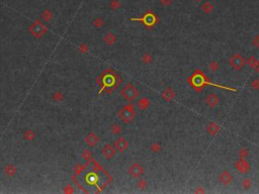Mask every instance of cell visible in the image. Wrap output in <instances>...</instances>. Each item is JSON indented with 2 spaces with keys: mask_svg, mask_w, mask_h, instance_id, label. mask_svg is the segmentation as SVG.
I'll return each instance as SVG.
<instances>
[{
  "mask_svg": "<svg viewBox=\"0 0 259 194\" xmlns=\"http://www.w3.org/2000/svg\"><path fill=\"white\" fill-rule=\"evenodd\" d=\"M30 33L36 39H41L48 33V27L44 24V22L40 19H37L28 27Z\"/></svg>",
  "mask_w": 259,
  "mask_h": 194,
  "instance_id": "1",
  "label": "cell"
},
{
  "mask_svg": "<svg viewBox=\"0 0 259 194\" xmlns=\"http://www.w3.org/2000/svg\"><path fill=\"white\" fill-rule=\"evenodd\" d=\"M238 155H239V157H240V158L245 159L247 156H248V150H247L246 148H242V149L239 150Z\"/></svg>",
  "mask_w": 259,
  "mask_h": 194,
  "instance_id": "28",
  "label": "cell"
},
{
  "mask_svg": "<svg viewBox=\"0 0 259 194\" xmlns=\"http://www.w3.org/2000/svg\"><path fill=\"white\" fill-rule=\"evenodd\" d=\"M53 18V13L50 9H45L42 13V19L44 21H50Z\"/></svg>",
  "mask_w": 259,
  "mask_h": 194,
  "instance_id": "19",
  "label": "cell"
},
{
  "mask_svg": "<svg viewBox=\"0 0 259 194\" xmlns=\"http://www.w3.org/2000/svg\"><path fill=\"white\" fill-rule=\"evenodd\" d=\"M120 95L126 101L132 102V101L136 100L138 96H139V90L133 84H126L125 87L120 90Z\"/></svg>",
  "mask_w": 259,
  "mask_h": 194,
  "instance_id": "3",
  "label": "cell"
},
{
  "mask_svg": "<svg viewBox=\"0 0 259 194\" xmlns=\"http://www.w3.org/2000/svg\"><path fill=\"white\" fill-rule=\"evenodd\" d=\"M129 173L133 178H140L144 173V168L139 163H134L130 167Z\"/></svg>",
  "mask_w": 259,
  "mask_h": 194,
  "instance_id": "7",
  "label": "cell"
},
{
  "mask_svg": "<svg viewBox=\"0 0 259 194\" xmlns=\"http://www.w3.org/2000/svg\"><path fill=\"white\" fill-rule=\"evenodd\" d=\"M119 117L123 122L131 123L135 119V117H136V110H135V107L133 104L130 103L128 105L123 106L119 111Z\"/></svg>",
  "mask_w": 259,
  "mask_h": 194,
  "instance_id": "2",
  "label": "cell"
},
{
  "mask_svg": "<svg viewBox=\"0 0 259 194\" xmlns=\"http://www.w3.org/2000/svg\"><path fill=\"white\" fill-rule=\"evenodd\" d=\"M209 69H211L212 71L215 72V71H218V70H219V68H220V65H219L218 62H215V61H213V62L209 63Z\"/></svg>",
  "mask_w": 259,
  "mask_h": 194,
  "instance_id": "31",
  "label": "cell"
},
{
  "mask_svg": "<svg viewBox=\"0 0 259 194\" xmlns=\"http://www.w3.org/2000/svg\"><path fill=\"white\" fill-rule=\"evenodd\" d=\"M91 152L89 150H84L82 152V158L86 161H89L91 159Z\"/></svg>",
  "mask_w": 259,
  "mask_h": 194,
  "instance_id": "29",
  "label": "cell"
},
{
  "mask_svg": "<svg viewBox=\"0 0 259 194\" xmlns=\"http://www.w3.org/2000/svg\"><path fill=\"white\" fill-rule=\"evenodd\" d=\"M103 40L105 42L106 45L113 46L114 43L117 42V37H116V34L113 33H107L104 36V37H103Z\"/></svg>",
  "mask_w": 259,
  "mask_h": 194,
  "instance_id": "17",
  "label": "cell"
},
{
  "mask_svg": "<svg viewBox=\"0 0 259 194\" xmlns=\"http://www.w3.org/2000/svg\"><path fill=\"white\" fill-rule=\"evenodd\" d=\"M232 179H233V177H232V175L229 173V171L225 170V171H223V172L221 173V175H220V181H221L222 184H224V185H229V184L232 182Z\"/></svg>",
  "mask_w": 259,
  "mask_h": 194,
  "instance_id": "14",
  "label": "cell"
},
{
  "mask_svg": "<svg viewBox=\"0 0 259 194\" xmlns=\"http://www.w3.org/2000/svg\"><path fill=\"white\" fill-rule=\"evenodd\" d=\"M206 105L209 106L211 108H215V107H217L219 104H220V98H219L217 94L211 93L206 98Z\"/></svg>",
  "mask_w": 259,
  "mask_h": 194,
  "instance_id": "11",
  "label": "cell"
},
{
  "mask_svg": "<svg viewBox=\"0 0 259 194\" xmlns=\"http://www.w3.org/2000/svg\"><path fill=\"white\" fill-rule=\"evenodd\" d=\"M53 98H54L55 101H58V102H59V101H62L63 99H64L65 96H64V94H63L61 91H57V92H55V93H54Z\"/></svg>",
  "mask_w": 259,
  "mask_h": 194,
  "instance_id": "26",
  "label": "cell"
},
{
  "mask_svg": "<svg viewBox=\"0 0 259 194\" xmlns=\"http://www.w3.org/2000/svg\"><path fill=\"white\" fill-rule=\"evenodd\" d=\"M131 20H138V21H142L146 27H153L154 24H157V16L155 15L153 12H146L143 15L142 18H132Z\"/></svg>",
  "mask_w": 259,
  "mask_h": 194,
  "instance_id": "5",
  "label": "cell"
},
{
  "mask_svg": "<svg viewBox=\"0 0 259 194\" xmlns=\"http://www.w3.org/2000/svg\"><path fill=\"white\" fill-rule=\"evenodd\" d=\"M251 87L255 90H258L259 89V79H254L251 82Z\"/></svg>",
  "mask_w": 259,
  "mask_h": 194,
  "instance_id": "34",
  "label": "cell"
},
{
  "mask_svg": "<svg viewBox=\"0 0 259 194\" xmlns=\"http://www.w3.org/2000/svg\"><path fill=\"white\" fill-rule=\"evenodd\" d=\"M142 62L145 64V65H149L152 62V56L150 54H144L142 57Z\"/></svg>",
  "mask_w": 259,
  "mask_h": 194,
  "instance_id": "27",
  "label": "cell"
},
{
  "mask_svg": "<svg viewBox=\"0 0 259 194\" xmlns=\"http://www.w3.org/2000/svg\"><path fill=\"white\" fill-rule=\"evenodd\" d=\"M150 103L151 102H150V100H149V98L143 97V98H141L139 101H138L137 106H138V108H139L140 110H145V109H147L149 106H150Z\"/></svg>",
  "mask_w": 259,
  "mask_h": 194,
  "instance_id": "15",
  "label": "cell"
},
{
  "mask_svg": "<svg viewBox=\"0 0 259 194\" xmlns=\"http://www.w3.org/2000/svg\"><path fill=\"white\" fill-rule=\"evenodd\" d=\"M114 147L116 148V150L117 151V152L123 153L126 149H128L129 143H128V141H126L125 138H119L117 140L114 141Z\"/></svg>",
  "mask_w": 259,
  "mask_h": 194,
  "instance_id": "9",
  "label": "cell"
},
{
  "mask_svg": "<svg viewBox=\"0 0 259 194\" xmlns=\"http://www.w3.org/2000/svg\"><path fill=\"white\" fill-rule=\"evenodd\" d=\"M159 1H160L163 5H169V4L172 3V1H173V0H159Z\"/></svg>",
  "mask_w": 259,
  "mask_h": 194,
  "instance_id": "37",
  "label": "cell"
},
{
  "mask_svg": "<svg viewBox=\"0 0 259 194\" xmlns=\"http://www.w3.org/2000/svg\"><path fill=\"white\" fill-rule=\"evenodd\" d=\"M245 63H246L245 59L240 54H235L234 56L231 57V59L229 61V64L232 66V68L237 71L242 70L243 67L245 66Z\"/></svg>",
  "mask_w": 259,
  "mask_h": 194,
  "instance_id": "4",
  "label": "cell"
},
{
  "mask_svg": "<svg viewBox=\"0 0 259 194\" xmlns=\"http://www.w3.org/2000/svg\"><path fill=\"white\" fill-rule=\"evenodd\" d=\"M220 131H221V127L216 122H211L206 126V132H208V134L209 135H212V137H216Z\"/></svg>",
  "mask_w": 259,
  "mask_h": 194,
  "instance_id": "13",
  "label": "cell"
},
{
  "mask_svg": "<svg viewBox=\"0 0 259 194\" xmlns=\"http://www.w3.org/2000/svg\"><path fill=\"white\" fill-rule=\"evenodd\" d=\"M161 149H162V148H161V145L158 143H153L150 146V150L153 153H155V154H158L159 152H161Z\"/></svg>",
  "mask_w": 259,
  "mask_h": 194,
  "instance_id": "23",
  "label": "cell"
},
{
  "mask_svg": "<svg viewBox=\"0 0 259 194\" xmlns=\"http://www.w3.org/2000/svg\"><path fill=\"white\" fill-rule=\"evenodd\" d=\"M101 153H102V156L105 159L110 160V159H113L114 156H116L117 150L113 145H105V146L103 147V149L101 150Z\"/></svg>",
  "mask_w": 259,
  "mask_h": 194,
  "instance_id": "8",
  "label": "cell"
},
{
  "mask_svg": "<svg viewBox=\"0 0 259 194\" xmlns=\"http://www.w3.org/2000/svg\"><path fill=\"white\" fill-rule=\"evenodd\" d=\"M253 45H254L255 47L259 48V34L254 37V39H253Z\"/></svg>",
  "mask_w": 259,
  "mask_h": 194,
  "instance_id": "35",
  "label": "cell"
},
{
  "mask_svg": "<svg viewBox=\"0 0 259 194\" xmlns=\"http://www.w3.org/2000/svg\"><path fill=\"white\" fill-rule=\"evenodd\" d=\"M235 168L241 174H247L250 171V165L245 159L240 158L239 160L235 163Z\"/></svg>",
  "mask_w": 259,
  "mask_h": 194,
  "instance_id": "6",
  "label": "cell"
},
{
  "mask_svg": "<svg viewBox=\"0 0 259 194\" xmlns=\"http://www.w3.org/2000/svg\"><path fill=\"white\" fill-rule=\"evenodd\" d=\"M4 173L8 177H14L17 173V169L12 164H8L6 165V167L4 168Z\"/></svg>",
  "mask_w": 259,
  "mask_h": 194,
  "instance_id": "16",
  "label": "cell"
},
{
  "mask_svg": "<svg viewBox=\"0 0 259 194\" xmlns=\"http://www.w3.org/2000/svg\"><path fill=\"white\" fill-rule=\"evenodd\" d=\"M78 50H79V52H80L81 54H85V53H87L89 49H88V46H87V45L81 44V45L79 46V49H78Z\"/></svg>",
  "mask_w": 259,
  "mask_h": 194,
  "instance_id": "33",
  "label": "cell"
},
{
  "mask_svg": "<svg viewBox=\"0 0 259 194\" xmlns=\"http://www.w3.org/2000/svg\"><path fill=\"white\" fill-rule=\"evenodd\" d=\"M137 187L139 188V189H142V190L146 189V187H147V182L144 180V179H140V180L138 181V183H137Z\"/></svg>",
  "mask_w": 259,
  "mask_h": 194,
  "instance_id": "30",
  "label": "cell"
},
{
  "mask_svg": "<svg viewBox=\"0 0 259 194\" xmlns=\"http://www.w3.org/2000/svg\"><path fill=\"white\" fill-rule=\"evenodd\" d=\"M120 7V1H117V0H113V1L110 2V8L114 10H117L119 9V8Z\"/></svg>",
  "mask_w": 259,
  "mask_h": 194,
  "instance_id": "32",
  "label": "cell"
},
{
  "mask_svg": "<svg viewBox=\"0 0 259 194\" xmlns=\"http://www.w3.org/2000/svg\"><path fill=\"white\" fill-rule=\"evenodd\" d=\"M205 192H206V191L203 188V186H197V188H195V190H194V193H205Z\"/></svg>",
  "mask_w": 259,
  "mask_h": 194,
  "instance_id": "36",
  "label": "cell"
},
{
  "mask_svg": "<svg viewBox=\"0 0 259 194\" xmlns=\"http://www.w3.org/2000/svg\"><path fill=\"white\" fill-rule=\"evenodd\" d=\"M103 24H104V21H103V19L101 17H96V18L93 20V25L97 28L102 27Z\"/></svg>",
  "mask_w": 259,
  "mask_h": 194,
  "instance_id": "25",
  "label": "cell"
},
{
  "mask_svg": "<svg viewBox=\"0 0 259 194\" xmlns=\"http://www.w3.org/2000/svg\"><path fill=\"white\" fill-rule=\"evenodd\" d=\"M194 1H200V0H194Z\"/></svg>",
  "mask_w": 259,
  "mask_h": 194,
  "instance_id": "38",
  "label": "cell"
},
{
  "mask_svg": "<svg viewBox=\"0 0 259 194\" xmlns=\"http://www.w3.org/2000/svg\"><path fill=\"white\" fill-rule=\"evenodd\" d=\"M99 140H100L99 137L96 134H94V132H89V134L85 137L86 145L89 147H91V148L95 147L96 145L99 143Z\"/></svg>",
  "mask_w": 259,
  "mask_h": 194,
  "instance_id": "10",
  "label": "cell"
},
{
  "mask_svg": "<svg viewBox=\"0 0 259 194\" xmlns=\"http://www.w3.org/2000/svg\"><path fill=\"white\" fill-rule=\"evenodd\" d=\"M122 131H123L122 127H120V126H119L117 123L111 124V126H110V132H111V134H113V135H120V132H122Z\"/></svg>",
  "mask_w": 259,
  "mask_h": 194,
  "instance_id": "21",
  "label": "cell"
},
{
  "mask_svg": "<svg viewBox=\"0 0 259 194\" xmlns=\"http://www.w3.org/2000/svg\"><path fill=\"white\" fill-rule=\"evenodd\" d=\"M247 63H248V65L250 66L251 68H256V66L258 65V61L256 60V58L254 56H251L249 58L248 60H247Z\"/></svg>",
  "mask_w": 259,
  "mask_h": 194,
  "instance_id": "24",
  "label": "cell"
},
{
  "mask_svg": "<svg viewBox=\"0 0 259 194\" xmlns=\"http://www.w3.org/2000/svg\"><path fill=\"white\" fill-rule=\"evenodd\" d=\"M214 8H215L214 4H213L212 2H209V1H206V3H203V6H201V9H203V12L206 13V14L211 13L212 11L214 10Z\"/></svg>",
  "mask_w": 259,
  "mask_h": 194,
  "instance_id": "18",
  "label": "cell"
},
{
  "mask_svg": "<svg viewBox=\"0 0 259 194\" xmlns=\"http://www.w3.org/2000/svg\"><path fill=\"white\" fill-rule=\"evenodd\" d=\"M251 186H252V181H251V179H250V178H244L243 181H242V187H243V189H245V190L250 189V188H251Z\"/></svg>",
  "mask_w": 259,
  "mask_h": 194,
  "instance_id": "22",
  "label": "cell"
},
{
  "mask_svg": "<svg viewBox=\"0 0 259 194\" xmlns=\"http://www.w3.org/2000/svg\"><path fill=\"white\" fill-rule=\"evenodd\" d=\"M161 96H162V98L166 102H170V101H172L176 97V94H175V92L172 90L171 88H166V89H164L163 92L161 93Z\"/></svg>",
  "mask_w": 259,
  "mask_h": 194,
  "instance_id": "12",
  "label": "cell"
},
{
  "mask_svg": "<svg viewBox=\"0 0 259 194\" xmlns=\"http://www.w3.org/2000/svg\"><path fill=\"white\" fill-rule=\"evenodd\" d=\"M36 138V134L31 129H27L24 132V138L25 141H33Z\"/></svg>",
  "mask_w": 259,
  "mask_h": 194,
  "instance_id": "20",
  "label": "cell"
}]
</instances>
